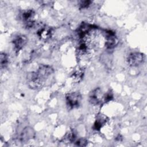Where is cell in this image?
<instances>
[{"label":"cell","mask_w":147,"mask_h":147,"mask_svg":"<svg viewBox=\"0 0 147 147\" xmlns=\"http://www.w3.org/2000/svg\"><path fill=\"white\" fill-rule=\"evenodd\" d=\"M144 60V55L142 53L138 52L130 53L127 57V64L131 67H138L142 64Z\"/></svg>","instance_id":"3"},{"label":"cell","mask_w":147,"mask_h":147,"mask_svg":"<svg viewBox=\"0 0 147 147\" xmlns=\"http://www.w3.org/2000/svg\"><path fill=\"white\" fill-rule=\"evenodd\" d=\"M35 16V12L33 10H28L24 11L22 14V18L23 21L25 23L26 27L28 28H32L34 26L35 22L34 18Z\"/></svg>","instance_id":"7"},{"label":"cell","mask_w":147,"mask_h":147,"mask_svg":"<svg viewBox=\"0 0 147 147\" xmlns=\"http://www.w3.org/2000/svg\"><path fill=\"white\" fill-rule=\"evenodd\" d=\"M92 2L91 1H81L79 2V8L80 9H87L91 4Z\"/></svg>","instance_id":"15"},{"label":"cell","mask_w":147,"mask_h":147,"mask_svg":"<svg viewBox=\"0 0 147 147\" xmlns=\"http://www.w3.org/2000/svg\"><path fill=\"white\" fill-rule=\"evenodd\" d=\"M36 72L40 78L45 80L47 78H48L54 72V69L51 65L41 64L39 65L37 70Z\"/></svg>","instance_id":"6"},{"label":"cell","mask_w":147,"mask_h":147,"mask_svg":"<svg viewBox=\"0 0 147 147\" xmlns=\"http://www.w3.org/2000/svg\"><path fill=\"white\" fill-rule=\"evenodd\" d=\"M75 144L78 146H86L87 144V140L85 138H80L75 141Z\"/></svg>","instance_id":"14"},{"label":"cell","mask_w":147,"mask_h":147,"mask_svg":"<svg viewBox=\"0 0 147 147\" xmlns=\"http://www.w3.org/2000/svg\"><path fill=\"white\" fill-rule=\"evenodd\" d=\"M84 75V69L83 68H79L75 71L71 75L72 80L75 83H79L83 78Z\"/></svg>","instance_id":"12"},{"label":"cell","mask_w":147,"mask_h":147,"mask_svg":"<svg viewBox=\"0 0 147 147\" xmlns=\"http://www.w3.org/2000/svg\"><path fill=\"white\" fill-rule=\"evenodd\" d=\"M35 136V132L33 128L30 127H25L20 134V140L22 142H26Z\"/></svg>","instance_id":"9"},{"label":"cell","mask_w":147,"mask_h":147,"mask_svg":"<svg viewBox=\"0 0 147 147\" xmlns=\"http://www.w3.org/2000/svg\"><path fill=\"white\" fill-rule=\"evenodd\" d=\"M27 42L28 38L25 35L21 34L16 35L12 40V43L15 52L16 53L19 52L26 44Z\"/></svg>","instance_id":"4"},{"label":"cell","mask_w":147,"mask_h":147,"mask_svg":"<svg viewBox=\"0 0 147 147\" xmlns=\"http://www.w3.org/2000/svg\"><path fill=\"white\" fill-rule=\"evenodd\" d=\"M103 96L101 94L100 88H96L90 92L89 94V102L94 105H99L101 102L102 96Z\"/></svg>","instance_id":"8"},{"label":"cell","mask_w":147,"mask_h":147,"mask_svg":"<svg viewBox=\"0 0 147 147\" xmlns=\"http://www.w3.org/2000/svg\"><path fill=\"white\" fill-rule=\"evenodd\" d=\"M26 79L28 87L32 90L41 88L43 86L45 81L38 76L36 71L28 74Z\"/></svg>","instance_id":"1"},{"label":"cell","mask_w":147,"mask_h":147,"mask_svg":"<svg viewBox=\"0 0 147 147\" xmlns=\"http://www.w3.org/2000/svg\"><path fill=\"white\" fill-rule=\"evenodd\" d=\"M9 56L5 52H1L0 55V66L1 69H3L7 67L9 63Z\"/></svg>","instance_id":"13"},{"label":"cell","mask_w":147,"mask_h":147,"mask_svg":"<svg viewBox=\"0 0 147 147\" xmlns=\"http://www.w3.org/2000/svg\"><path fill=\"white\" fill-rule=\"evenodd\" d=\"M103 101H104L105 103L108 102L111 100L113 99V94L112 92L110 90L107 91L103 96Z\"/></svg>","instance_id":"16"},{"label":"cell","mask_w":147,"mask_h":147,"mask_svg":"<svg viewBox=\"0 0 147 147\" xmlns=\"http://www.w3.org/2000/svg\"><path fill=\"white\" fill-rule=\"evenodd\" d=\"M106 42L105 45L107 49H113L117 46L118 42L115 33L111 30L105 32Z\"/></svg>","instance_id":"5"},{"label":"cell","mask_w":147,"mask_h":147,"mask_svg":"<svg viewBox=\"0 0 147 147\" xmlns=\"http://www.w3.org/2000/svg\"><path fill=\"white\" fill-rule=\"evenodd\" d=\"M37 34L40 40L47 41L52 36V30L49 27L43 26L37 31Z\"/></svg>","instance_id":"10"},{"label":"cell","mask_w":147,"mask_h":147,"mask_svg":"<svg viewBox=\"0 0 147 147\" xmlns=\"http://www.w3.org/2000/svg\"><path fill=\"white\" fill-rule=\"evenodd\" d=\"M122 137H121V135H118L117 137V138H116V140H117V141H121L122 140Z\"/></svg>","instance_id":"17"},{"label":"cell","mask_w":147,"mask_h":147,"mask_svg":"<svg viewBox=\"0 0 147 147\" xmlns=\"http://www.w3.org/2000/svg\"><path fill=\"white\" fill-rule=\"evenodd\" d=\"M106 118H107L106 116L103 114L98 115L94 123L93 129L95 130H99L103 126V125L106 124L107 121Z\"/></svg>","instance_id":"11"},{"label":"cell","mask_w":147,"mask_h":147,"mask_svg":"<svg viewBox=\"0 0 147 147\" xmlns=\"http://www.w3.org/2000/svg\"><path fill=\"white\" fill-rule=\"evenodd\" d=\"M65 98L67 106L71 109L78 107L82 100L81 94L78 91L67 93Z\"/></svg>","instance_id":"2"}]
</instances>
